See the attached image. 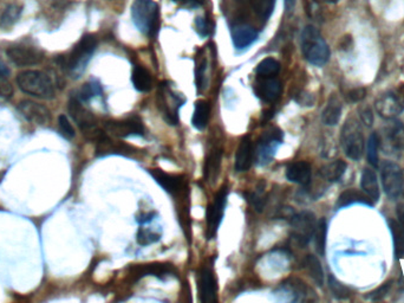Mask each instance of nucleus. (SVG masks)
<instances>
[{
	"label": "nucleus",
	"instance_id": "1",
	"mask_svg": "<svg viewBox=\"0 0 404 303\" xmlns=\"http://www.w3.org/2000/svg\"><path fill=\"white\" fill-rule=\"evenodd\" d=\"M301 51L305 60L315 67L325 65L330 60V48L315 26H305L301 33Z\"/></svg>",
	"mask_w": 404,
	"mask_h": 303
},
{
	"label": "nucleus",
	"instance_id": "2",
	"mask_svg": "<svg viewBox=\"0 0 404 303\" xmlns=\"http://www.w3.org/2000/svg\"><path fill=\"white\" fill-rule=\"evenodd\" d=\"M134 26L145 36H155L159 30V5L154 0H135L131 6Z\"/></svg>",
	"mask_w": 404,
	"mask_h": 303
},
{
	"label": "nucleus",
	"instance_id": "3",
	"mask_svg": "<svg viewBox=\"0 0 404 303\" xmlns=\"http://www.w3.org/2000/svg\"><path fill=\"white\" fill-rule=\"evenodd\" d=\"M17 83L21 92L31 97L43 100H51L55 97V84L45 72L38 70L21 72L18 75Z\"/></svg>",
	"mask_w": 404,
	"mask_h": 303
},
{
	"label": "nucleus",
	"instance_id": "4",
	"mask_svg": "<svg viewBox=\"0 0 404 303\" xmlns=\"http://www.w3.org/2000/svg\"><path fill=\"white\" fill-rule=\"evenodd\" d=\"M97 47V40L94 35H85L74 45L67 57L64 58V68L67 69L72 77H79L88 65L92 54Z\"/></svg>",
	"mask_w": 404,
	"mask_h": 303
},
{
	"label": "nucleus",
	"instance_id": "5",
	"mask_svg": "<svg viewBox=\"0 0 404 303\" xmlns=\"http://www.w3.org/2000/svg\"><path fill=\"white\" fill-rule=\"evenodd\" d=\"M340 145L344 153L351 160L357 161L364 153L365 140L363 129L357 119H347L340 132Z\"/></svg>",
	"mask_w": 404,
	"mask_h": 303
},
{
	"label": "nucleus",
	"instance_id": "6",
	"mask_svg": "<svg viewBox=\"0 0 404 303\" xmlns=\"http://www.w3.org/2000/svg\"><path fill=\"white\" fill-rule=\"evenodd\" d=\"M69 113L88 139L95 140L96 143H99V140L106 138V134L97 128L95 116L82 106L81 101L72 97L69 102Z\"/></svg>",
	"mask_w": 404,
	"mask_h": 303
},
{
	"label": "nucleus",
	"instance_id": "7",
	"mask_svg": "<svg viewBox=\"0 0 404 303\" xmlns=\"http://www.w3.org/2000/svg\"><path fill=\"white\" fill-rule=\"evenodd\" d=\"M381 180L386 196L390 199L396 200L403 189L404 175L402 168L393 161H383L381 165Z\"/></svg>",
	"mask_w": 404,
	"mask_h": 303
},
{
	"label": "nucleus",
	"instance_id": "8",
	"mask_svg": "<svg viewBox=\"0 0 404 303\" xmlns=\"http://www.w3.org/2000/svg\"><path fill=\"white\" fill-rule=\"evenodd\" d=\"M291 226H292V237L296 239V242L299 246H306L315 235L317 226L315 216L308 211L294 214L291 219Z\"/></svg>",
	"mask_w": 404,
	"mask_h": 303
},
{
	"label": "nucleus",
	"instance_id": "9",
	"mask_svg": "<svg viewBox=\"0 0 404 303\" xmlns=\"http://www.w3.org/2000/svg\"><path fill=\"white\" fill-rule=\"evenodd\" d=\"M375 109L381 118L386 120L396 119L404 111V97L393 92L383 94L375 101Z\"/></svg>",
	"mask_w": 404,
	"mask_h": 303
},
{
	"label": "nucleus",
	"instance_id": "10",
	"mask_svg": "<svg viewBox=\"0 0 404 303\" xmlns=\"http://www.w3.org/2000/svg\"><path fill=\"white\" fill-rule=\"evenodd\" d=\"M283 141V133L278 128L269 129V132L264 133L258 143L257 150V160L258 164L266 165L271 162L276 150Z\"/></svg>",
	"mask_w": 404,
	"mask_h": 303
},
{
	"label": "nucleus",
	"instance_id": "11",
	"mask_svg": "<svg viewBox=\"0 0 404 303\" xmlns=\"http://www.w3.org/2000/svg\"><path fill=\"white\" fill-rule=\"evenodd\" d=\"M6 56L18 68L37 65L42 63L44 60V53L42 50H39L37 48L24 47V45L9 48Z\"/></svg>",
	"mask_w": 404,
	"mask_h": 303
},
{
	"label": "nucleus",
	"instance_id": "12",
	"mask_svg": "<svg viewBox=\"0 0 404 303\" xmlns=\"http://www.w3.org/2000/svg\"><path fill=\"white\" fill-rule=\"evenodd\" d=\"M227 203V189L223 187L220 189L213 203L207 209V235L208 238H213L216 235L220 223L223 221V212Z\"/></svg>",
	"mask_w": 404,
	"mask_h": 303
},
{
	"label": "nucleus",
	"instance_id": "13",
	"mask_svg": "<svg viewBox=\"0 0 404 303\" xmlns=\"http://www.w3.org/2000/svg\"><path fill=\"white\" fill-rule=\"evenodd\" d=\"M18 111L28 121L35 125H46L51 121V113L49 109L33 101L24 100L18 104Z\"/></svg>",
	"mask_w": 404,
	"mask_h": 303
},
{
	"label": "nucleus",
	"instance_id": "14",
	"mask_svg": "<svg viewBox=\"0 0 404 303\" xmlns=\"http://www.w3.org/2000/svg\"><path fill=\"white\" fill-rule=\"evenodd\" d=\"M254 89L259 99H262L265 102H273L280 97L283 87L279 79H276L274 76H271V77L259 76L254 84Z\"/></svg>",
	"mask_w": 404,
	"mask_h": 303
},
{
	"label": "nucleus",
	"instance_id": "15",
	"mask_svg": "<svg viewBox=\"0 0 404 303\" xmlns=\"http://www.w3.org/2000/svg\"><path fill=\"white\" fill-rule=\"evenodd\" d=\"M383 143L393 152L404 150V125L395 119L390 120L383 128Z\"/></svg>",
	"mask_w": 404,
	"mask_h": 303
},
{
	"label": "nucleus",
	"instance_id": "16",
	"mask_svg": "<svg viewBox=\"0 0 404 303\" xmlns=\"http://www.w3.org/2000/svg\"><path fill=\"white\" fill-rule=\"evenodd\" d=\"M198 288V297L201 302L213 303L218 301V297H216L218 287H216L215 277L209 268H203L200 272Z\"/></svg>",
	"mask_w": 404,
	"mask_h": 303
},
{
	"label": "nucleus",
	"instance_id": "17",
	"mask_svg": "<svg viewBox=\"0 0 404 303\" xmlns=\"http://www.w3.org/2000/svg\"><path fill=\"white\" fill-rule=\"evenodd\" d=\"M106 131L113 133V136H143L145 127L138 118H130L123 121L109 122L106 123Z\"/></svg>",
	"mask_w": 404,
	"mask_h": 303
},
{
	"label": "nucleus",
	"instance_id": "18",
	"mask_svg": "<svg viewBox=\"0 0 404 303\" xmlns=\"http://www.w3.org/2000/svg\"><path fill=\"white\" fill-rule=\"evenodd\" d=\"M161 102H159V107L163 113V118L166 120L169 125H176L177 123V111L181 106H184V100L182 97L172 92V90H167L164 93L161 94Z\"/></svg>",
	"mask_w": 404,
	"mask_h": 303
},
{
	"label": "nucleus",
	"instance_id": "19",
	"mask_svg": "<svg viewBox=\"0 0 404 303\" xmlns=\"http://www.w3.org/2000/svg\"><path fill=\"white\" fill-rule=\"evenodd\" d=\"M311 165L306 161H296L286 168V178L288 182L298 185L308 186L311 182Z\"/></svg>",
	"mask_w": 404,
	"mask_h": 303
},
{
	"label": "nucleus",
	"instance_id": "20",
	"mask_svg": "<svg viewBox=\"0 0 404 303\" xmlns=\"http://www.w3.org/2000/svg\"><path fill=\"white\" fill-rule=\"evenodd\" d=\"M254 158V148L249 136H244L237 146L235 154V170L237 172H246L252 166Z\"/></svg>",
	"mask_w": 404,
	"mask_h": 303
},
{
	"label": "nucleus",
	"instance_id": "21",
	"mask_svg": "<svg viewBox=\"0 0 404 303\" xmlns=\"http://www.w3.org/2000/svg\"><path fill=\"white\" fill-rule=\"evenodd\" d=\"M234 47L237 50H244L251 47L258 38V31L249 26H234L230 31Z\"/></svg>",
	"mask_w": 404,
	"mask_h": 303
},
{
	"label": "nucleus",
	"instance_id": "22",
	"mask_svg": "<svg viewBox=\"0 0 404 303\" xmlns=\"http://www.w3.org/2000/svg\"><path fill=\"white\" fill-rule=\"evenodd\" d=\"M354 204H361V205H365V206L372 207L375 203L365 193L361 192L358 189H350L344 191L338 197L336 207L340 210V209L351 206V205H354Z\"/></svg>",
	"mask_w": 404,
	"mask_h": 303
},
{
	"label": "nucleus",
	"instance_id": "23",
	"mask_svg": "<svg viewBox=\"0 0 404 303\" xmlns=\"http://www.w3.org/2000/svg\"><path fill=\"white\" fill-rule=\"evenodd\" d=\"M361 186L363 192H364L374 203L378 202L379 197H381L378 179H377V175H376L374 170L368 167L363 170L361 177Z\"/></svg>",
	"mask_w": 404,
	"mask_h": 303
},
{
	"label": "nucleus",
	"instance_id": "24",
	"mask_svg": "<svg viewBox=\"0 0 404 303\" xmlns=\"http://www.w3.org/2000/svg\"><path fill=\"white\" fill-rule=\"evenodd\" d=\"M149 172L152 175V178L155 179L156 182H159V185L166 189L167 192L176 193L182 187V178L181 177L168 175L159 168L150 170Z\"/></svg>",
	"mask_w": 404,
	"mask_h": 303
},
{
	"label": "nucleus",
	"instance_id": "25",
	"mask_svg": "<svg viewBox=\"0 0 404 303\" xmlns=\"http://www.w3.org/2000/svg\"><path fill=\"white\" fill-rule=\"evenodd\" d=\"M342 108H343V104H342L338 97H335V95L330 97L329 102H327L326 107L322 111V123L326 126L338 125L340 116H342Z\"/></svg>",
	"mask_w": 404,
	"mask_h": 303
},
{
	"label": "nucleus",
	"instance_id": "26",
	"mask_svg": "<svg viewBox=\"0 0 404 303\" xmlns=\"http://www.w3.org/2000/svg\"><path fill=\"white\" fill-rule=\"evenodd\" d=\"M347 165L345 161L336 160L330 162V164L324 165L319 170V175H322V179H325L326 182H336L342 179L344 173L347 171Z\"/></svg>",
	"mask_w": 404,
	"mask_h": 303
},
{
	"label": "nucleus",
	"instance_id": "27",
	"mask_svg": "<svg viewBox=\"0 0 404 303\" xmlns=\"http://www.w3.org/2000/svg\"><path fill=\"white\" fill-rule=\"evenodd\" d=\"M211 116V106L206 101H196L195 102L194 113L191 116V125L198 131L205 129L208 125Z\"/></svg>",
	"mask_w": 404,
	"mask_h": 303
},
{
	"label": "nucleus",
	"instance_id": "28",
	"mask_svg": "<svg viewBox=\"0 0 404 303\" xmlns=\"http://www.w3.org/2000/svg\"><path fill=\"white\" fill-rule=\"evenodd\" d=\"M388 225H389L390 232L393 236V253L396 258H403L404 256V232L398 224V221H395L393 218L388 219Z\"/></svg>",
	"mask_w": 404,
	"mask_h": 303
},
{
	"label": "nucleus",
	"instance_id": "29",
	"mask_svg": "<svg viewBox=\"0 0 404 303\" xmlns=\"http://www.w3.org/2000/svg\"><path fill=\"white\" fill-rule=\"evenodd\" d=\"M131 79H133L135 89L141 92V93H147V92L152 89V76L149 74L148 70H145L142 67H135L134 70H133Z\"/></svg>",
	"mask_w": 404,
	"mask_h": 303
},
{
	"label": "nucleus",
	"instance_id": "30",
	"mask_svg": "<svg viewBox=\"0 0 404 303\" xmlns=\"http://www.w3.org/2000/svg\"><path fill=\"white\" fill-rule=\"evenodd\" d=\"M305 267L308 269V275L311 276L315 285L318 287H322L324 285V270H322L320 260L315 255H308L305 258Z\"/></svg>",
	"mask_w": 404,
	"mask_h": 303
},
{
	"label": "nucleus",
	"instance_id": "31",
	"mask_svg": "<svg viewBox=\"0 0 404 303\" xmlns=\"http://www.w3.org/2000/svg\"><path fill=\"white\" fill-rule=\"evenodd\" d=\"M23 6L18 4H11L4 10L0 16V28L4 30L10 29L21 18Z\"/></svg>",
	"mask_w": 404,
	"mask_h": 303
},
{
	"label": "nucleus",
	"instance_id": "32",
	"mask_svg": "<svg viewBox=\"0 0 404 303\" xmlns=\"http://www.w3.org/2000/svg\"><path fill=\"white\" fill-rule=\"evenodd\" d=\"M326 236H327V223H326L325 218H320L317 221L315 235H313V237H315V250H317V253L320 256L325 255Z\"/></svg>",
	"mask_w": 404,
	"mask_h": 303
},
{
	"label": "nucleus",
	"instance_id": "33",
	"mask_svg": "<svg viewBox=\"0 0 404 303\" xmlns=\"http://www.w3.org/2000/svg\"><path fill=\"white\" fill-rule=\"evenodd\" d=\"M378 148H379V136L377 133H371V136H369L368 145H366V158H368L369 164L372 167H378Z\"/></svg>",
	"mask_w": 404,
	"mask_h": 303
},
{
	"label": "nucleus",
	"instance_id": "34",
	"mask_svg": "<svg viewBox=\"0 0 404 303\" xmlns=\"http://www.w3.org/2000/svg\"><path fill=\"white\" fill-rule=\"evenodd\" d=\"M102 93V88L97 82L85 83L81 89L78 90L77 94L74 95V99H77L81 102H88L91 100L92 97L99 95Z\"/></svg>",
	"mask_w": 404,
	"mask_h": 303
},
{
	"label": "nucleus",
	"instance_id": "35",
	"mask_svg": "<svg viewBox=\"0 0 404 303\" xmlns=\"http://www.w3.org/2000/svg\"><path fill=\"white\" fill-rule=\"evenodd\" d=\"M255 72L259 76H276L280 72V63L274 58H265L259 63Z\"/></svg>",
	"mask_w": 404,
	"mask_h": 303
},
{
	"label": "nucleus",
	"instance_id": "36",
	"mask_svg": "<svg viewBox=\"0 0 404 303\" xmlns=\"http://www.w3.org/2000/svg\"><path fill=\"white\" fill-rule=\"evenodd\" d=\"M327 281H329L330 290L336 299H347L350 297V289L347 288V285H344L343 283H340L333 275H330Z\"/></svg>",
	"mask_w": 404,
	"mask_h": 303
},
{
	"label": "nucleus",
	"instance_id": "37",
	"mask_svg": "<svg viewBox=\"0 0 404 303\" xmlns=\"http://www.w3.org/2000/svg\"><path fill=\"white\" fill-rule=\"evenodd\" d=\"M274 5H276V0H255L253 6H254L257 15L264 21H267L272 15Z\"/></svg>",
	"mask_w": 404,
	"mask_h": 303
},
{
	"label": "nucleus",
	"instance_id": "38",
	"mask_svg": "<svg viewBox=\"0 0 404 303\" xmlns=\"http://www.w3.org/2000/svg\"><path fill=\"white\" fill-rule=\"evenodd\" d=\"M159 239V233L152 232V230L145 228H138L136 241L142 246H150L152 243H156Z\"/></svg>",
	"mask_w": 404,
	"mask_h": 303
},
{
	"label": "nucleus",
	"instance_id": "39",
	"mask_svg": "<svg viewBox=\"0 0 404 303\" xmlns=\"http://www.w3.org/2000/svg\"><path fill=\"white\" fill-rule=\"evenodd\" d=\"M169 272H172V268L167 264H149L141 269L142 275H152V276H161Z\"/></svg>",
	"mask_w": 404,
	"mask_h": 303
},
{
	"label": "nucleus",
	"instance_id": "40",
	"mask_svg": "<svg viewBox=\"0 0 404 303\" xmlns=\"http://www.w3.org/2000/svg\"><path fill=\"white\" fill-rule=\"evenodd\" d=\"M58 126H60V133H62V136H63L65 139H74L76 133H74V127H72L70 121H69V119H67L65 115H60V118H58Z\"/></svg>",
	"mask_w": 404,
	"mask_h": 303
},
{
	"label": "nucleus",
	"instance_id": "41",
	"mask_svg": "<svg viewBox=\"0 0 404 303\" xmlns=\"http://www.w3.org/2000/svg\"><path fill=\"white\" fill-rule=\"evenodd\" d=\"M390 289H391V282H386L374 292H369V295L365 296V299H370V301H381L389 294Z\"/></svg>",
	"mask_w": 404,
	"mask_h": 303
},
{
	"label": "nucleus",
	"instance_id": "42",
	"mask_svg": "<svg viewBox=\"0 0 404 303\" xmlns=\"http://www.w3.org/2000/svg\"><path fill=\"white\" fill-rule=\"evenodd\" d=\"M195 30L201 37H207L211 33V22L206 17L195 19Z\"/></svg>",
	"mask_w": 404,
	"mask_h": 303
},
{
	"label": "nucleus",
	"instance_id": "43",
	"mask_svg": "<svg viewBox=\"0 0 404 303\" xmlns=\"http://www.w3.org/2000/svg\"><path fill=\"white\" fill-rule=\"evenodd\" d=\"M12 94H13V88L11 86L7 77L0 76V100H6L12 97Z\"/></svg>",
	"mask_w": 404,
	"mask_h": 303
},
{
	"label": "nucleus",
	"instance_id": "44",
	"mask_svg": "<svg viewBox=\"0 0 404 303\" xmlns=\"http://www.w3.org/2000/svg\"><path fill=\"white\" fill-rule=\"evenodd\" d=\"M358 113H359L361 121L366 127H371L374 125V114H372L371 108L369 107V106H364V107L359 108Z\"/></svg>",
	"mask_w": 404,
	"mask_h": 303
},
{
	"label": "nucleus",
	"instance_id": "45",
	"mask_svg": "<svg viewBox=\"0 0 404 303\" xmlns=\"http://www.w3.org/2000/svg\"><path fill=\"white\" fill-rule=\"evenodd\" d=\"M247 198L248 202L255 207V210L262 212V209L265 206V199H264V197H262V194H259V193H249Z\"/></svg>",
	"mask_w": 404,
	"mask_h": 303
},
{
	"label": "nucleus",
	"instance_id": "46",
	"mask_svg": "<svg viewBox=\"0 0 404 303\" xmlns=\"http://www.w3.org/2000/svg\"><path fill=\"white\" fill-rule=\"evenodd\" d=\"M365 97H366V90L364 88H354V89L351 90L350 93L347 94V99L354 104H358V102L364 100Z\"/></svg>",
	"mask_w": 404,
	"mask_h": 303
},
{
	"label": "nucleus",
	"instance_id": "47",
	"mask_svg": "<svg viewBox=\"0 0 404 303\" xmlns=\"http://www.w3.org/2000/svg\"><path fill=\"white\" fill-rule=\"evenodd\" d=\"M173 1L176 3V4H180L181 6L189 9L198 8L203 3V0H173Z\"/></svg>",
	"mask_w": 404,
	"mask_h": 303
},
{
	"label": "nucleus",
	"instance_id": "48",
	"mask_svg": "<svg viewBox=\"0 0 404 303\" xmlns=\"http://www.w3.org/2000/svg\"><path fill=\"white\" fill-rule=\"evenodd\" d=\"M154 216H155V212H147V214L142 212L135 217V221H138V224H145V223L152 221Z\"/></svg>",
	"mask_w": 404,
	"mask_h": 303
},
{
	"label": "nucleus",
	"instance_id": "49",
	"mask_svg": "<svg viewBox=\"0 0 404 303\" xmlns=\"http://www.w3.org/2000/svg\"><path fill=\"white\" fill-rule=\"evenodd\" d=\"M397 212V221L400 225V228L404 232V204H398L396 209Z\"/></svg>",
	"mask_w": 404,
	"mask_h": 303
},
{
	"label": "nucleus",
	"instance_id": "50",
	"mask_svg": "<svg viewBox=\"0 0 404 303\" xmlns=\"http://www.w3.org/2000/svg\"><path fill=\"white\" fill-rule=\"evenodd\" d=\"M285 3V9H286L287 12H292L296 8V4H297V0H284Z\"/></svg>",
	"mask_w": 404,
	"mask_h": 303
},
{
	"label": "nucleus",
	"instance_id": "51",
	"mask_svg": "<svg viewBox=\"0 0 404 303\" xmlns=\"http://www.w3.org/2000/svg\"><path fill=\"white\" fill-rule=\"evenodd\" d=\"M9 75H10V69L7 68L6 65L0 60V76L9 77Z\"/></svg>",
	"mask_w": 404,
	"mask_h": 303
},
{
	"label": "nucleus",
	"instance_id": "52",
	"mask_svg": "<svg viewBox=\"0 0 404 303\" xmlns=\"http://www.w3.org/2000/svg\"><path fill=\"white\" fill-rule=\"evenodd\" d=\"M322 1H325V3H329V4H335V3H337L338 0H322Z\"/></svg>",
	"mask_w": 404,
	"mask_h": 303
}]
</instances>
